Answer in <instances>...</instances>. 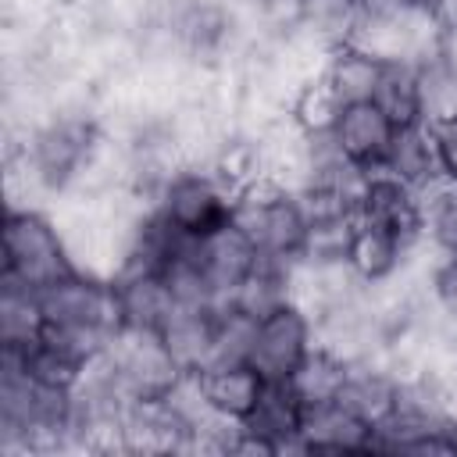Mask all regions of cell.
Returning a JSON list of instances; mask_svg holds the SVG:
<instances>
[{"instance_id":"8","label":"cell","mask_w":457,"mask_h":457,"mask_svg":"<svg viewBox=\"0 0 457 457\" xmlns=\"http://www.w3.org/2000/svg\"><path fill=\"white\" fill-rule=\"evenodd\" d=\"M353 418H361L364 425L378 428L396 414L400 403V378L386 368V361H361L346 368L343 389L336 396Z\"/></svg>"},{"instance_id":"14","label":"cell","mask_w":457,"mask_h":457,"mask_svg":"<svg viewBox=\"0 0 457 457\" xmlns=\"http://www.w3.org/2000/svg\"><path fill=\"white\" fill-rule=\"evenodd\" d=\"M378 171H386V175H393V179H400L407 186H421L432 175L446 171L443 168V150H439V132L428 129L425 121L400 125Z\"/></svg>"},{"instance_id":"10","label":"cell","mask_w":457,"mask_h":457,"mask_svg":"<svg viewBox=\"0 0 457 457\" xmlns=\"http://www.w3.org/2000/svg\"><path fill=\"white\" fill-rule=\"evenodd\" d=\"M357 218L389 228L403 243H418L425 236L414 186H407V182H400V179H393V175H386L378 168H375V175L368 182V193H364V204H361Z\"/></svg>"},{"instance_id":"5","label":"cell","mask_w":457,"mask_h":457,"mask_svg":"<svg viewBox=\"0 0 457 457\" xmlns=\"http://www.w3.org/2000/svg\"><path fill=\"white\" fill-rule=\"evenodd\" d=\"M314 318L303 307L286 303L253 325L250 364L264 375V382H289V375L314 350Z\"/></svg>"},{"instance_id":"15","label":"cell","mask_w":457,"mask_h":457,"mask_svg":"<svg viewBox=\"0 0 457 457\" xmlns=\"http://www.w3.org/2000/svg\"><path fill=\"white\" fill-rule=\"evenodd\" d=\"M371 425L353 418L339 400L321 407H303L300 439L303 450H339V453H368L371 450Z\"/></svg>"},{"instance_id":"9","label":"cell","mask_w":457,"mask_h":457,"mask_svg":"<svg viewBox=\"0 0 457 457\" xmlns=\"http://www.w3.org/2000/svg\"><path fill=\"white\" fill-rule=\"evenodd\" d=\"M339 150L353 161V164H364V168H382L386 154H389V143L396 136V125L389 121V114L375 104V100H364V104H346L336 129H332Z\"/></svg>"},{"instance_id":"21","label":"cell","mask_w":457,"mask_h":457,"mask_svg":"<svg viewBox=\"0 0 457 457\" xmlns=\"http://www.w3.org/2000/svg\"><path fill=\"white\" fill-rule=\"evenodd\" d=\"M418 111L436 132L457 125V71L439 54L418 64Z\"/></svg>"},{"instance_id":"31","label":"cell","mask_w":457,"mask_h":457,"mask_svg":"<svg viewBox=\"0 0 457 457\" xmlns=\"http://www.w3.org/2000/svg\"><path fill=\"white\" fill-rule=\"evenodd\" d=\"M439 150H443V168L450 175H457V125L439 132Z\"/></svg>"},{"instance_id":"30","label":"cell","mask_w":457,"mask_h":457,"mask_svg":"<svg viewBox=\"0 0 457 457\" xmlns=\"http://www.w3.org/2000/svg\"><path fill=\"white\" fill-rule=\"evenodd\" d=\"M428 11L436 14L443 32H457V0H432Z\"/></svg>"},{"instance_id":"2","label":"cell","mask_w":457,"mask_h":457,"mask_svg":"<svg viewBox=\"0 0 457 457\" xmlns=\"http://www.w3.org/2000/svg\"><path fill=\"white\" fill-rule=\"evenodd\" d=\"M232 225L257 246L261 257L296 261L303 250L307 218L296 204V193L282 189L271 179H257L232 204Z\"/></svg>"},{"instance_id":"26","label":"cell","mask_w":457,"mask_h":457,"mask_svg":"<svg viewBox=\"0 0 457 457\" xmlns=\"http://www.w3.org/2000/svg\"><path fill=\"white\" fill-rule=\"evenodd\" d=\"M353 232H357V214L314 218V221H307L300 257H307V261H346Z\"/></svg>"},{"instance_id":"19","label":"cell","mask_w":457,"mask_h":457,"mask_svg":"<svg viewBox=\"0 0 457 457\" xmlns=\"http://www.w3.org/2000/svg\"><path fill=\"white\" fill-rule=\"evenodd\" d=\"M46 314L39 303V289L0 278V346L29 350L43 339Z\"/></svg>"},{"instance_id":"20","label":"cell","mask_w":457,"mask_h":457,"mask_svg":"<svg viewBox=\"0 0 457 457\" xmlns=\"http://www.w3.org/2000/svg\"><path fill=\"white\" fill-rule=\"evenodd\" d=\"M382 68H386V64L375 61L371 54L357 50L353 43H343V46H336V50L328 54L321 79L332 86V93H336L343 104H364V100H375Z\"/></svg>"},{"instance_id":"13","label":"cell","mask_w":457,"mask_h":457,"mask_svg":"<svg viewBox=\"0 0 457 457\" xmlns=\"http://www.w3.org/2000/svg\"><path fill=\"white\" fill-rule=\"evenodd\" d=\"M193 375H196L207 403L228 421H243L264 393V375L250 361L214 364V368H204V371H193Z\"/></svg>"},{"instance_id":"12","label":"cell","mask_w":457,"mask_h":457,"mask_svg":"<svg viewBox=\"0 0 457 457\" xmlns=\"http://www.w3.org/2000/svg\"><path fill=\"white\" fill-rule=\"evenodd\" d=\"M218 307L179 303L171 318L161 325V339L182 371H204L214 357V332H218Z\"/></svg>"},{"instance_id":"11","label":"cell","mask_w":457,"mask_h":457,"mask_svg":"<svg viewBox=\"0 0 457 457\" xmlns=\"http://www.w3.org/2000/svg\"><path fill=\"white\" fill-rule=\"evenodd\" d=\"M300 425H303V403L296 400L289 382H264V393H261L257 407L243 418V428L250 436L264 439L275 453L303 450Z\"/></svg>"},{"instance_id":"27","label":"cell","mask_w":457,"mask_h":457,"mask_svg":"<svg viewBox=\"0 0 457 457\" xmlns=\"http://www.w3.org/2000/svg\"><path fill=\"white\" fill-rule=\"evenodd\" d=\"M25 368H29V375H32L36 382H43V386L75 389V382H79L86 361H79L75 353L54 346V343H46V339H39L36 346L25 350Z\"/></svg>"},{"instance_id":"16","label":"cell","mask_w":457,"mask_h":457,"mask_svg":"<svg viewBox=\"0 0 457 457\" xmlns=\"http://www.w3.org/2000/svg\"><path fill=\"white\" fill-rule=\"evenodd\" d=\"M114 289H118V303H121V328L161 332V325L179 307L164 271H146V275L118 278Z\"/></svg>"},{"instance_id":"17","label":"cell","mask_w":457,"mask_h":457,"mask_svg":"<svg viewBox=\"0 0 457 457\" xmlns=\"http://www.w3.org/2000/svg\"><path fill=\"white\" fill-rule=\"evenodd\" d=\"M407 250H411V243H403V239L393 236L389 228L357 218V232H353L346 264L353 268V275H357L364 286H378V282H389V278L403 268Z\"/></svg>"},{"instance_id":"23","label":"cell","mask_w":457,"mask_h":457,"mask_svg":"<svg viewBox=\"0 0 457 457\" xmlns=\"http://www.w3.org/2000/svg\"><path fill=\"white\" fill-rule=\"evenodd\" d=\"M361 18V4L357 0H307L303 7V21H300V36L314 39L325 50H336L343 43H350V32Z\"/></svg>"},{"instance_id":"32","label":"cell","mask_w":457,"mask_h":457,"mask_svg":"<svg viewBox=\"0 0 457 457\" xmlns=\"http://www.w3.org/2000/svg\"><path fill=\"white\" fill-rule=\"evenodd\" d=\"M439 57L457 71V32H443V46H439Z\"/></svg>"},{"instance_id":"3","label":"cell","mask_w":457,"mask_h":457,"mask_svg":"<svg viewBox=\"0 0 457 457\" xmlns=\"http://www.w3.org/2000/svg\"><path fill=\"white\" fill-rule=\"evenodd\" d=\"M114 371L125 386V393L132 400H161L168 396L179 378L186 375L182 364L171 357V350L164 346L161 332H146V328H121L111 346H107Z\"/></svg>"},{"instance_id":"22","label":"cell","mask_w":457,"mask_h":457,"mask_svg":"<svg viewBox=\"0 0 457 457\" xmlns=\"http://www.w3.org/2000/svg\"><path fill=\"white\" fill-rule=\"evenodd\" d=\"M346 368L336 353H328L325 346L314 343V350L300 361V368L289 375V389L296 393V400L303 407H321V403H332L343 389V378H346Z\"/></svg>"},{"instance_id":"7","label":"cell","mask_w":457,"mask_h":457,"mask_svg":"<svg viewBox=\"0 0 457 457\" xmlns=\"http://www.w3.org/2000/svg\"><path fill=\"white\" fill-rule=\"evenodd\" d=\"M261 261L257 246L228 221H221L218 228L196 236V264L211 286V296L218 303V311H225L232 303L236 286L253 271V264Z\"/></svg>"},{"instance_id":"4","label":"cell","mask_w":457,"mask_h":457,"mask_svg":"<svg viewBox=\"0 0 457 457\" xmlns=\"http://www.w3.org/2000/svg\"><path fill=\"white\" fill-rule=\"evenodd\" d=\"M39 303H43L46 321L86 325V328H100L107 336L121 332V303H118V289L111 278H100L89 271H71V275L50 282L46 289H39Z\"/></svg>"},{"instance_id":"28","label":"cell","mask_w":457,"mask_h":457,"mask_svg":"<svg viewBox=\"0 0 457 457\" xmlns=\"http://www.w3.org/2000/svg\"><path fill=\"white\" fill-rule=\"evenodd\" d=\"M428 289L436 296L439 307L453 311L457 314V253H443L432 268V278H428Z\"/></svg>"},{"instance_id":"29","label":"cell","mask_w":457,"mask_h":457,"mask_svg":"<svg viewBox=\"0 0 457 457\" xmlns=\"http://www.w3.org/2000/svg\"><path fill=\"white\" fill-rule=\"evenodd\" d=\"M361 11L368 14H407V11H421L432 0H357Z\"/></svg>"},{"instance_id":"18","label":"cell","mask_w":457,"mask_h":457,"mask_svg":"<svg viewBox=\"0 0 457 457\" xmlns=\"http://www.w3.org/2000/svg\"><path fill=\"white\" fill-rule=\"evenodd\" d=\"M289 271H293V261H278V257H261L253 264V271L236 286L232 293V303L239 314L261 321L264 314L293 303V282H289Z\"/></svg>"},{"instance_id":"24","label":"cell","mask_w":457,"mask_h":457,"mask_svg":"<svg viewBox=\"0 0 457 457\" xmlns=\"http://www.w3.org/2000/svg\"><path fill=\"white\" fill-rule=\"evenodd\" d=\"M343 107H346V104H343V100L332 93V86L318 75V79L303 82L300 93L293 96V104H289V121H293L303 136H325V132L336 129Z\"/></svg>"},{"instance_id":"25","label":"cell","mask_w":457,"mask_h":457,"mask_svg":"<svg viewBox=\"0 0 457 457\" xmlns=\"http://www.w3.org/2000/svg\"><path fill=\"white\" fill-rule=\"evenodd\" d=\"M375 104L389 114V121L400 125H414L421 121L418 111V64H386L378 89H375Z\"/></svg>"},{"instance_id":"6","label":"cell","mask_w":457,"mask_h":457,"mask_svg":"<svg viewBox=\"0 0 457 457\" xmlns=\"http://www.w3.org/2000/svg\"><path fill=\"white\" fill-rule=\"evenodd\" d=\"M232 204H236V193L225 189L207 168H182L164 186L157 211L175 228H182L189 236H204V232L218 228L221 221H228Z\"/></svg>"},{"instance_id":"1","label":"cell","mask_w":457,"mask_h":457,"mask_svg":"<svg viewBox=\"0 0 457 457\" xmlns=\"http://www.w3.org/2000/svg\"><path fill=\"white\" fill-rule=\"evenodd\" d=\"M79 271L64 246V236L50 211L25 207L4 218V268L0 278L21 282L29 289H46L50 282Z\"/></svg>"}]
</instances>
